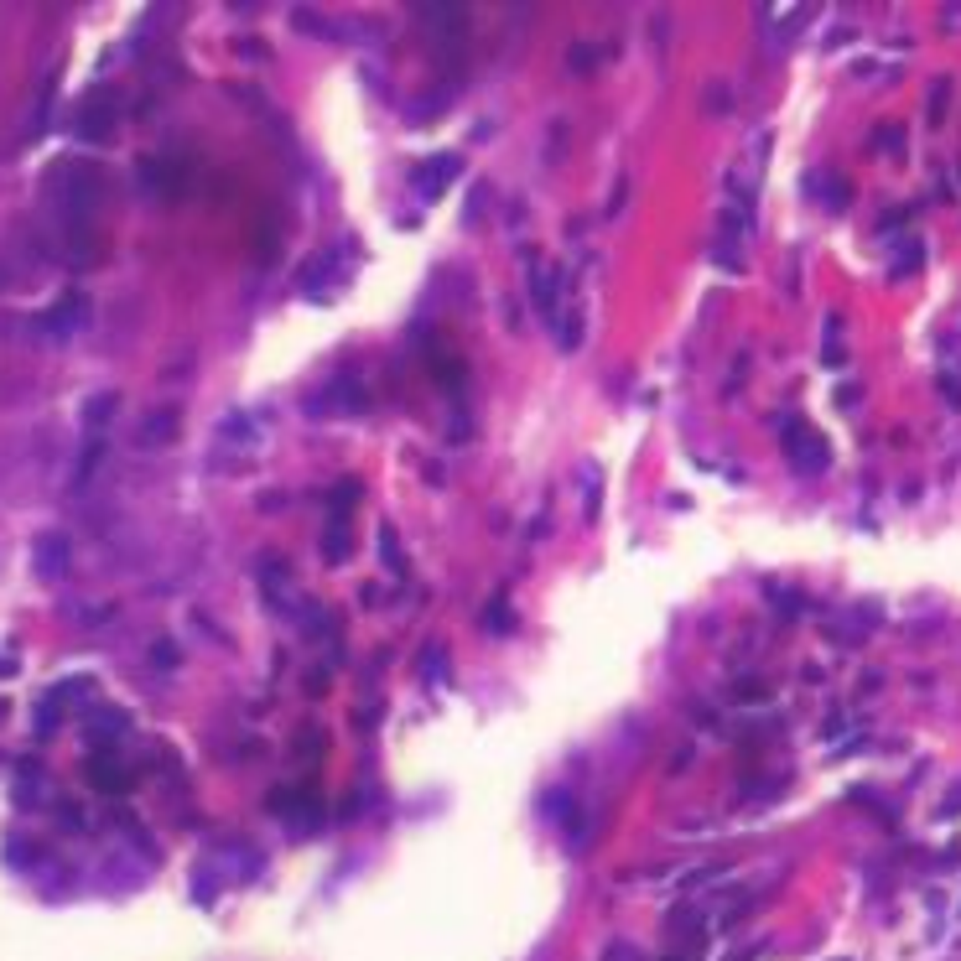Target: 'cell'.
Listing matches in <instances>:
<instances>
[{"label": "cell", "instance_id": "16", "mask_svg": "<svg viewBox=\"0 0 961 961\" xmlns=\"http://www.w3.org/2000/svg\"><path fill=\"white\" fill-rule=\"evenodd\" d=\"M151 655H156V666H177V650H172L166 639H162V645H156V650H151Z\"/></svg>", "mask_w": 961, "mask_h": 961}, {"label": "cell", "instance_id": "13", "mask_svg": "<svg viewBox=\"0 0 961 961\" xmlns=\"http://www.w3.org/2000/svg\"><path fill=\"white\" fill-rule=\"evenodd\" d=\"M484 618H489V629H494V635H509V608H505L499 598L489 603V614H484Z\"/></svg>", "mask_w": 961, "mask_h": 961}, {"label": "cell", "instance_id": "15", "mask_svg": "<svg viewBox=\"0 0 961 961\" xmlns=\"http://www.w3.org/2000/svg\"><path fill=\"white\" fill-rule=\"evenodd\" d=\"M380 546H385V562L400 566V551H395V536H390V530H380Z\"/></svg>", "mask_w": 961, "mask_h": 961}, {"label": "cell", "instance_id": "12", "mask_svg": "<svg viewBox=\"0 0 961 961\" xmlns=\"http://www.w3.org/2000/svg\"><path fill=\"white\" fill-rule=\"evenodd\" d=\"M99 453H105V447H99V436H94L89 447H84V457H78V484H84V478H89V473L99 468Z\"/></svg>", "mask_w": 961, "mask_h": 961}, {"label": "cell", "instance_id": "7", "mask_svg": "<svg viewBox=\"0 0 961 961\" xmlns=\"http://www.w3.org/2000/svg\"><path fill=\"white\" fill-rule=\"evenodd\" d=\"M36 572L42 577H63L68 572V536H42L36 541Z\"/></svg>", "mask_w": 961, "mask_h": 961}, {"label": "cell", "instance_id": "5", "mask_svg": "<svg viewBox=\"0 0 961 961\" xmlns=\"http://www.w3.org/2000/svg\"><path fill=\"white\" fill-rule=\"evenodd\" d=\"M89 780L99 785V790H109V796H125L130 769L115 759V754H94V759H89Z\"/></svg>", "mask_w": 961, "mask_h": 961}, {"label": "cell", "instance_id": "1", "mask_svg": "<svg viewBox=\"0 0 961 961\" xmlns=\"http://www.w3.org/2000/svg\"><path fill=\"white\" fill-rule=\"evenodd\" d=\"M53 193H57V203H63L68 224L78 229V224L89 218V208L99 203V172H94L89 162H63L53 172Z\"/></svg>", "mask_w": 961, "mask_h": 961}, {"label": "cell", "instance_id": "9", "mask_svg": "<svg viewBox=\"0 0 961 961\" xmlns=\"http://www.w3.org/2000/svg\"><path fill=\"white\" fill-rule=\"evenodd\" d=\"M530 296H536V312L551 317V312H556V275L536 265V275H530Z\"/></svg>", "mask_w": 961, "mask_h": 961}, {"label": "cell", "instance_id": "11", "mask_svg": "<svg viewBox=\"0 0 961 961\" xmlns=\"http://www.w3.org/2000/svg\"><path fill=\"white\" fill-rule=\"evenodd\" d=\"M344 556H348V526L327 520V562H344Z\"/></svg>", "mask_w": 961, "mask_h": 961}, {"label": "cell", "instance_id": "8", "mask_svg": "<svg viewBox=\"0 0 961 961\" xmlns=\"http://www.w3.org/2000/svg\"><path fill=\"white\" fill-rule=\"evenodd\" d=\"M172 436H177V411H156V416H145V426H141L145 447H162V442H172Z\"/></svg>", "mask_w": 961, "mask_h": 961}, {"label": "cell", "instance_id": "17", "mask_svg": "<svg viewBox=\"0 0 961 961\" xmlns=\"http://www.w3.org/2000/svg\"><path fill=\"white\" fill-rule=\"evenodd\" d=\"M0 717H5V702H0Z\"/></svg>", "mask_w": 961, "mask_h": 961}, {"label": "cell", "instance_id": "4", "mask_svg": "<svg viewBox=\"0 0 961 961\" xmlns=\"http://www.w3.org/2000/svg\"><path fill=\"white\" fill-rule=\"evenodd\" d=\"M453 177H457V156H453V151H442V156H426V162L416 166V193L432 203V198H442V193L453 187Z\"/></svg>", "mask_w": 961, "mask_h": 961}, {"label": "cell", "instance_id": "2", "mask_svg": "<svg viewBox=\"0 0 961 961\" xmlns=\"http://www.w3.org/2000/svg\"><path fill=\"white\" fill-rule=\"evenodd\" d=\"M115 94H89L84 105H78V115H73V135L78 141H109L115 135Z\"/></svg>", "mask_w": 961, "mask_h": 961}, {"label": "cell", "instance_id": "14", "mask_svg": "<svg viewBox=\"0 0 961 961\" xmlns=\"http://www.w3.org/2000/svg\"><path fill=\"white\" fill-rule=\"evenodd\" d=\"M577 344H582V317L572 312V317L562 323V348H577Z\"/></svg>", "mask_w": 961, "mask_h": 961}, {"label": "cell", "instance_id": "6", "mask_svg": "<svg viewBox=\"0 0 961 961\" xmlns=\"http://www.w3.org/2000/svg\"><path fill=\"white\" fill-rule=\"evenodd\" d=\"M84 312H89V307H84V296L73 291L68 302H57V307L47 312V317H42V323H36V327H42V333H53V338H68L73 327L84 323Z\"/></svg>", "mask_w": 961, "mask_h": 961}, {"label": "cell", "instance_id": "10", "mask_svg": "<svg viewBox=\"0 0 961 961\" xmlns=\"http://www.w3.org/2000/svg\"><path fill=\"white\" fill-rule=\"evenodd\" d=\"M115 405H120V395H115V390H105V395H94L89 405H84V421H89V432H99V426L115 416Z\"/></svg>", "mask_w": 961, "mask_h": 961}, {"label": "cell", "instance_id": "3", "mask_svg": "<svg viewBox=\"0 0 961 961\" xmlns=\"http://www.w3.org/2000/svg\"><path fill=\"white\" fill-rule=\"evenodd\" d=\"M785 453H790V463H796L800 473H821L826 468V442H821L811 426H800V421L785 426Z\"/></svg>", "mask_w": 961, "mask_h": 961}]
</instances>
